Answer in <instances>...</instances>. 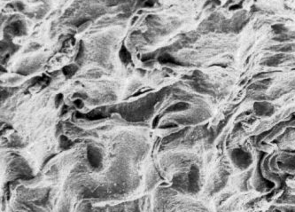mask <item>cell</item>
I'll return each instance as SVG.
<instances>
[{
    "label": "cell",
    "mask_w": 295,
    "mask_h": 212,
    "mask_svg": "<svg viewBox=\"0 0 295 212\" xmlns=\"http://www.w3.org/2000/svg\"><path fill=\"white\" fill-rule=\"evenodd\" d=\"M272 32L274 33L276 36H279V35L285 34L288 32V29L285 27L284 24H275L272 26Z\"/></svg>",
    "instance_id": "obj_4"
},
{
    "label": "cell",
    "mask_w": 295,
    "mask_h": 212,
    "mask_svg": "<svg viewBox=\"0 0 295 212\" xmlns=\"http://www.w3.org/2000/svg\"><path fill=\"white\" fill-rule=\"evenodd\" d=\"M275 41L280 42V43H285V42H291L295 39V32L293 33H285V34L276 36L274 38Z\"/></svg>",
    "instance_id": "obj_3"
},
{
    "label": "cell",
    "mask_w": 295,
    "mask_h": 212,
    "mask_svg": "<svg viewBox=\"0 0 295 212\" xmlns=\"http://www.w3.org/2000/svg\"><path fill=\"white\" fill-rule=\"evenodd\" d=\"M288 55L287 54H278V55H275V56H271L270 58L266 59L263 62H262V64H264L266 66H270V67H276V66L279 65L281 63H284V62L288 59Z\"/></svg>",
    "instance_id": "obj_1"
},
{
    "label": "cell",
    "mask_w": 295,
    "mask_h": 212,
    "mask_svg": "<svg viewBox=\"0 0 295 212\" xmlns=\"http://www.w3.org/2000/svg\"><path fill=\"white\" fill-rule=\"evenodd\" d=\"M271 51H279V54H288L293 51L295 49L294 44L292 43H286L283 45H275L271 48Z\"/></svg>",
    "instance_id": "obj_2"
}]
</instances>
